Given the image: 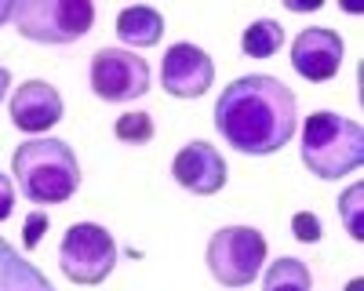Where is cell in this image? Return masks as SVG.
I'll list each match as a JSON object with an SVG mask.
<instances>
[{"label": "cell", "instance_id": "d6986e66", "mask_svg": "<svg viewBox=\"0 0 364 291\" xmlns=\"http://www.w3.org/2000/svg\"><path fill=\"white\" fill-rule=\"evenodd\" d=\"M44 229H48V215L44 212H33L26 219V233H22V248L26 251H33L37 244H41V237H44Z\"/></svg>", "mask_w": 364, "mask_h": 291}, {"label": "cell", "instance_id": "44dd1931", "mask_svg": "<svg viewBox=\"0 0 364 291\" xmlns=\"http://www.w3.org/2000/svg\"><path fill=\"white\" fill-rule=\"evenodd\" d=\"M8 87H11V70H8V66H0V102H4Z\"/></svg>", "mask_w": 364, "mask_h": 291}, {"label": "cell", "instance_id": "ffe728a7", "mask_svg": "<svg viewBox=\"0 0 364 291\" xmlns=\"http://www.w3.org/2000/svg\"><path fill=\"white\" fill-rule=\"evenodd\" d=\"M15 212V182L0 171V222H8Z\"/></svg>", "mask_w": 364, "mask_h": 291}, {"label": "cell", "instance_id": "8fae6325", "mask_svg": "<svg viewBox=\"0 0 364 291\" xmlns=\"http://www.w3.org/2000/svg\"><path fill=\"white\" fill-rule=\"evenodd\" d=\"M63 95L55 92L48 80H22V87H15L11 95V124L26 135H37V131H48L63 121Z\"/></svg>", "mask_w": 364, "mask_h": 291}, {"label": "cell", "instance_id": "277c9868", "mask_svg": "<svg viewBox=\"0 0 364 291\" xmlns=\"http://www.w3.org/2000/svg\"><path fill=\"white\" fill-rule=\"evenodd\" d=\"M95 4L91 0H22L15 4V29L37 44H73L91 33Z\"/></svg>", "mask_w": 364, "mask_h": 291}, {"label": "cell", "instance_id": "2e32d148", "mask_svg": "<svg viewBox=\"0 0 364 291\" xmlns=\"http://www.w3.org/2000/svg\"><path fill=\"white\" fill-rule=\"evenodd\" d=\"M113 135L128 146H146L154 138V116L142 113V109H132V113H120L117 124H113Z\"/></svg>", "mask_w": 364, "mask_h": 291}, {"label": "cell", "instance_id": "4fadbf2b", "mask_svg": "<svg viewBox=\"0 0 364 291\" xmlns=\"http://www.w3.org/2000/svg\"><path fill=\"white\" fill-rule=\"evenodd\" d=\"M117 37L128 48H154L164 37V18H161V11L146 8V4L124 8L117 15Z\"/></svg>", "mask_w": 364, "mask_h": 291}, {"label": "cell", "instance_id": "6da1fadb", "mask_svg": "<svg viewBox=\"0 0 364 291\" xmlns=\"http://www.w3.org/2000/svg\"><path fill=\"white\" fill-rule=\"evenodd\" d=\"M211 116H215V131L237 153L269 157L291 142L299 128V102L284 80L252 73L223 87Z\"/></svg>", "mask_w": 364, "mask_h": 291}, {"label": "cell", "instance_id": "3957f363", "mask_svg": "<svg viewBox=\"0 0 364 291\" xmlns=\"http://www.w3.org/2000/svg\"><path fill=\"white\" fill-rule=\"evenodd\" d=\"M299 157L317 179H343V175H353L364 160V131L353 116H343L336 109H317L302 121Z\"/></svg>", "mask_w": 364, "mask_h": 291}, {"label": "cell", "instance_id": "7402d4cb", "mask_svg": "<svg viewBox=\"0 0 364 291\" xmlns=\"http://www.w3.org/2000/svg\"><path fill=\"white\" fill-rule=\"evenodd\" d=\"M8 18H15V4L11 0H0V26H4Z\"/></svg>", "mask_w": 364, "mask_h": 291}, {"label": "cell", "instance_id": "30bf717a", "mask_svg": "<svg viewBox=\"0 0 364 291\" xmlns=\"http://www.w3.org/2000/svg\"><path fill=\"white\" fill-rule=\"evenodd\" d=\"M171 175H175V182L182 190H190L197 197H211V193H219L226 186L230 171H226V160H223V153L215 150V146L197 138V142H186L175 153Z\"/></svg>", "mask_w": 364, "mask_h": 291}, {"label": "cell", "instance_id": "7c38bea8", "mask_svg": "<svg viewBox=\"0 0 364 291\" xmlns=\"http://www.w3.org/2000/svg\"><path fill=\"white\" fill-rule=\"evenodd\" d=\"M0 291H55V284L15 244L0 237Z\"/></svg>", "mask_w": 364, "mask_h": 291}, {"label": "cell", "instance_id": "8992f818", "mask_svg": "<svg viewBox=\"0 0 364 291\" xmlns=\"http://www.w3.org/2000/svg\"><path fill=\"white\" fill-rule=\"evenodd\" d=\"M58 266L73 284H102L117 266V241L99 222H73L58 244Z\"/></svg>", "mask_w": 364, "mask_h": 291}, {"label": "cell", "instance_id": "e0dca14e", "mask_svg": "<svg viewBox=\"0 0 364 291\" xmlns=\"http://www.w3.org/2000/svg\"><path fill=\"white\" fill-rule=\"evenodd\" d=\"M360 200H364V186L353 182L343 197H339V219L346 226V233L353 241H364V222H360Z\"/></svg>", "mask_w": 364, "mask_h": 291}, {"label": "cell", "instance_id": "52a82bcc", "mask_svg": "<svg viewBox=\"0 0 364 291\" xmlns=\"http://www.w3.org/2000/svg\"><path fill=\"white\" fill-rule=\"evenodd\" d=\"M87 80H91V92H95L102 102H135L149 92V62L139 58L135 51H124V48H99L91 55V70H87Z\"/></svg>", "mask_w": 364, "mask_h": 291}, {"label": "cell", "instance_id": "ba28073f", "mask_svg": "<svg viewBox=\"0 0 364 291\" xmlns=\"http://www.w3.org/2000/svg\"><path fill=\"white\" fill-rule=\"evenodd\" d=\"M211 80H215V62L211 55L190 40L171 44L161 62V87L171 99H200Z\"/></svg>", "mask_w": 364, "mask_h": 291}, {"label": "cell", "instance_id": "603a6c76", "mask_svg": "<svg viewBox=\"0 0 364 291\" xmlns=\"http://www.w3.org/2000/svg\"><path fill=\"white\" fill-rule=\"evenodd\" d=\"M346 291H364V280H360V277H353V280H350V287H346Z\"/></svg>", "mask_w": 364, "mask_h": 291}, {"label": "cell", "instance_id": "5bb4252c", "mask_svg": "<svg viewBox=\"0 0 364 291\" xmlns=\"http://www.w3.org/2000/svg\"><path fill=\"white\" fill-rule=\"evenodd\" d=\"M310 287H314V277L306 270V262H299L291 255L269 262L262 273V291H310Z\"/></svg>", "mask_w": 364, "mask_h": 291}, {"label": "cell", "instance_id": "7a4b0ae2", "mask_svg": "<svg viewBox=\"0 0 364 291\" xmlns=\"http://www.w3.org/2000/svg\"><path fill=\"white\" fill-rule=\"evenodd\" d=\"M15 186L29 204H66L80 190V164L63 138H29L11 153Z\"/></svg>", "mask_w": 364, "mask_h": 291}, {"label": "cell", "instance_id": "5b68a950", "mask_svg": "<svg viewBox=\"0 0 364 291\" xmlns=\"http://www.w3.org/2000/svg\"><path fill=\"white\" fill-rule=\"evenodd\" d=\"M208 270L223 287H248L262 273L266 237L255 226H223L208 241Z\"/></svg>", "mask_w": 364, "mask_h": 291}, {"label": "cell", "instance_id": "9a60e30c", "mask_svg": "<svg viewBox=\"0 0 364 291\" xmlns=\"http://www.w3.org/2000/svg\"><path fill=\"white\" fill-rule=\"evenodd\" d=\"M281 48H284V29L277 18H255L240 33V51L248 58H273Z\"/></svg>", "mask_w": 364, "mask_h": 291}, {"label": "cell", "instance_id": "ac0fdd59", "mask_svg": "<svg viewBox=\"0 0 364 291\" xmlns=\"http://www.w3.org/2000/svg\"><path fill=\"white\" fill-rule=\"evenodd\" d=\"M291 233H295L299 244H317V241L324 237V226H321V219H317L314 212H299V215L291 219Z\"/></svg>", "mask_w": 364, "mask_h": 291}, {"label": "cell", "instance_id": "9c48e42d", "mask_svg": "<svg viewBox=\"0 0 364 291\" xmlns=\"http://www.w3.org/2000/svg\"><path fill=\"white\" fill-rule=\"evenodd\" d=\"M343 58H346V44L328 26H310L291 40V70L310 84L331 80L343 70Z\"/></svg>", "mask_w": 364, "mask_h": 291}]
</instances>
